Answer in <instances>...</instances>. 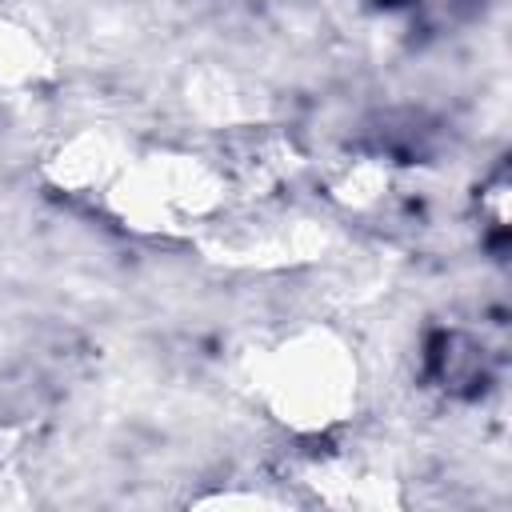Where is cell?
Segmentation results:
<instances>
[{"instance_id":"obj_5","label":"cell","mask_w":512,"mask_h":512,"mask_svg":"<svg viewBox=\"0 0 512 512\" xmlns=\"http://www.w3.org/2000/svg\"><path fill=\"white\" fill-rule=\"evenodd\" d=\"M332 188H336L340 200L364 208V204L380 200V192L388 188V172H384L376 160H352V164L332 180Z\"/></svg>"},{"instance_id":"obj_3","label":"cell","mask_w":512,"mask_h":512,"mask_svg":"<svg viewBox=\"0 0 512 512\" xmlns=\"http://www.w3.org/2000/svg\"><path fill=\"white\" fill-rule=\"evenodd\" d=\"M132 152V140L108 132V128H80L68 140H60L48 160H44V176L52 188L68 192V196H88L100 200V192L108 188V180L116 176V168L124 164V156Z\"/></svg>"},{"instance_id":"obj_2","label":"cell","mask_w":512,"mask_h":512,"mask_svg":"<svg viewBox=\"0 0 512 512\" xmlns=\"http://www.w3.org/2000/svg\"><path fill=\"white\" fill-rule=\"evenodd\" d=\"M232 176L212 156L192 148H136L124 156L108 188L100 192V212L120 228L140 236H200L228 212Z\"/></svg>"},{"instance_id":"obj_1","label":"cell","mask_w":512,"mask_h":512,"mask_svg":"<svg viewBox=\"0 0 512 512\" xmlns=\"http://www.w3.org/2000/svg\"><path fill=\"white\" fill-rule=\"evenodd\" d=\"M252 392L284 432L324 440L360 408V356L340 328L308 320L280 332L252 360Z\"/></svg>"},{"instance_id":"obj_4","label":"cell","mask_w":512,"mask_h":512,"mask_svg":"<svg viewBox=\"0 0 512 512\" xmlns=\"http://www.w3.org/2000/svg\"><path fill=\"white\" fill-rule=\"evenodd\" d=\"M56 80V52L48 36L16 12H0V88L40 92Z\"/></svg>"}]
</instances>
